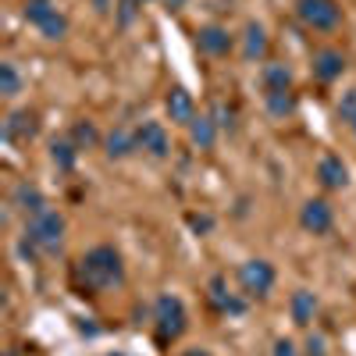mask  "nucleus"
I'll return each instance as SVG.
<instances>
[{"label": "nucleus", "mask_w": 356, "mask_h": 356, "mask_svg": "<svg viewBox=\"0 0 356 356\" xmlns=\"http://www.w3.org/2000/svg\"><path fill=\"white\" fill-rule=\"evenodd\" d=\"M18 89H22V75H18V68L11 61H4V65H0V93H4V97H18Z\"/></svg>", "instance_id": "24"}, {"label": "nucleus", "mask_w": 356, "mask_h": 356, "mask_svg": "<svg viewBox=\"0 0 356 356\" xmlns=\"http://www.w3.org/2000/svg\"><path fill=\"white\" fill-rule=\"evenodd\" d=\"M289 314H292V321L296 324H307L314 321V314H317V296L314 292H307V289H300V292H292V300H289Z\"/></svg>", "instance_id": "17"}, {"label": "nucleus", "mask_w": 356, "mask_h": 356, "mask_svg": "<svg viewBox=\"0 0 356 356\" xmlns=\"http://www.w3.org/2000/svg\"><path fill=\"white\" fill-rule=\"evenodd\" d=\"M40 33H43L47 40H54V43H57V40H65V36H68V18H65L61 11H57V15H54V18L40 29Z\"/></svg>", "instance_id": "25"}, {"label": "nucleus", "mask_w": 356, "mask_h": 356, "mask_svg": "<svg viewBox=\"0 0 356 356\" xmlns=\"http://www.w3.org/2000/svg\"><path fill=\"white\" fill-rule=\"evenodd\" d=\"M189 139L193 146H200V150H211V146L218 143V125H214V118L211 114H200L189 122Z\"/></svg>", "instance_id": "16"}, {"label": "nucleus", "mask_w": 356, "mask_h": 356, "mask_svg": "<svg viewBox=\"0 0 356 356\" xmlns=\"http://www.w3.org/2000/svg\"><path fill=\"white\" fill-rule=\"evenodd\" d=\"M15 207H18V211L25 214V218H33V214H40L43 211V207H47V200H43V193L36 189V186H29V182H22L18 189H15Z\"/></svg>", "instance_id": "18"}, {"label": "nucleus", "mask_w": 356, "mask_h": 356, "mask_svg": "<svg viewBox=\"0 0 356 356\" xmlns=\"http://www.w3.org/2000/svg\"><path fill=\"white\" fill-rule=\"evenodd\" d=\"M154 321H157V335H161L164 342L182 339V332L189 328V314H186V303L178 300V296H171V292L157 296V303H154Z\"/></svg>", "instance_id": "3"}, {"label": "nucleus", "mask_w": 356, "mask_h": 356, "mask_svg": "<svg viewBox=\"0 0 356 356\" xmlns=\"http://www.w3.org/2000/svg\"><path fill=\"white\" fill-rule=\"evenodd\" d=\"M139 150V136H136V129H129V125H114L111 132H107V139H104V154L111 157V161H125V157H132Z\"/></svg>", "instance_id": "7"}, {"label": "nucleus", "mask_w": 356, "mask_h": 356, "mask_svg": "<svg viewBox=\"0 0 356 356\" xmlns=\"http://www.w3.org/2000/svg\"><path fill=\"white\" fill-rule=\"evenodd\" d=\"M211 303H214L221 314H243V310H246V300H239L235 292H228V285H225L221 275L211 278Z\"/></svg>", "instance_id": "15"}, {"label": "nucleus", "mask_w": 356, "mask_h": 356, "mask_svg": "<svg viewBox=\"0 0 356 356\" xmlns=\"http://www.w3.org/2000/svg\"><path fill=\"white\" fill-rule=\"evenodd\" d=\"M211 118H214V125H218V129H232V125H235V122H232L235 111L225 107V104H214V114H211Z\"/></svg>", "instance_id": "27"}, {"label": "nucleus", "mask_w": 356, "mask_h": 356, "mask_svg": "<svg viewBox=\"0 0 356 356\" xmlns=\"http://www.w3.org/2000/svg\"><path fill=\"white\" fill-rule=\"evenodd\" d=\"M353 114H356V89H349V93L339 100V118L342 122H353Z\"/></svg>", "instance_id": "28"}, {"label": "nucleus", "mask_w": 356, "mask_h": 356, "mask_svg": "<svg viewBox=\"0 0 356 356\" xmlns=\"http://www.w3.org/2000/svg\"><path fill=\"white\" fill-rule=\"evenodd\" d=\"M264 54H267V33H264V25L250 22V25H246V43H243V57H246V61H260Z\"/></svg>", "instance_id": "19"}, {"label": "nucleus", "mask_w": 356, "mask_h": 356, "mask_svg": "<svg viewBox=\"0 0 356 356\" xmlns=\"http://www.w3.org/2000/svg\"><path fill=\"white\" fill-rule=\"evenodd\" d=\"M164 4H168V11H182L189 0H164Z\"/></svg>", "instance_id": "32"}, {"label": "nucleus", "mask_w": 356, "mask_h": 356, "mask_svg": "<svg viewBox=\"0 0 356 356\" xmlns=\"http://www.w3.org/2000/svg\"><path fill=\"white\" fill-rule=\"evenodd\" d=\"M22 15H25V22H29V25L43 29V25H47V22L57 15V4H54V0H25Z\"/></svg>", "instance_id": "20"}, {"label": "nucleus", "mask_w": 356, "mask_h": 356, "mask_svg": "<svg viewBox=\"0 0 356 356\" xmlns=\"http://www.w3.org/2000/svg\"><path fill=\"white\" fill-rule=\"evenodd\" d=\"M239 285L246 296H253V300H264L267 292L275 289V267L267 260H246L239 267Z\"/></svg>", "instance_id": "5"}, {"label": "nucleus", "mask_w": 356, "mask_h": 356, "mask_svg": "<svg viewBox=\"0 0 356 356\" xmlns=\"http://www.w3.org/2000/svg\"><path fill=\"white\" fill-rule=\"evenodd\" d=\"M317 178H321V186L324 189H346L349 186V168L339 154H328V157H321L317 164Z\"/></svg>", "instance_id": "9"}, {"label": "nucleus", "mask_w": 356, "mask_h": 356, "mask_svg": "<svg viewBox=\"0 0 356 356\" xmlns=\"http://www.w3.org/2000/svg\"><path fill=\"white\" fill-rule=\"evenodd\" d=\"M196 43H200L203 54H211V57L232 54V36H228V29H221V25H203L196 33Z\"/></svg>", "instance_id": "11"}, {"label": "nucleus", "mask_w": 356, "mask_h": 356, "mask_svg": "<svg viewBox=\"0 0 356 356\" xmlns=\"http://www.w3.org/2000/svg\"><path fill=\"white\" fill-rule=\"evenodd\" d=\"M349 125H353V136H356V114H353V122H349Z\"/></svg>", "instance_id": "34"}, {"label": "nucleus", "mask_w": 356, "mask_h": 356, "mask_svg": "<svg viewBox=\"0 0 356 356\" xmlns=\"http://www.w3.org/2000/svg\"><path fill=\"white\" fill-rule=\"evenodd\" d=\"M50 161L61 168V171H72L75 161H79V146H75L72 139H54V143H50Z\"/></svg>", "instance_id": "21"}, {"label": "nucleus", "mask_w": 356, "mask_h": 356, "mask_svg": "<svg viewBox=\"0 0 356 356\" xmlns=\"http://www.w3.org/2000/svg\"><path fill=\"white\" fill-rule=\"evenodd\" d=\"M25 239L33 243L43 257L61 253V243H65V218L57 214L54 207H43L40 214L25 218Z\"/></svg>", "instance_id": "2"}, {"label": "nucleus", "mask_w": 356, "mask_h": 356, "mask_svg": "<svg viewBox=\"0 0 356 356\" xmlns=\"http://www.w3.org/2000/svg\"><path fill=\"white\" fill-rule=\"evenodd\" d=\"M296 15H300L303 25L317 29V33H332L342 22V8L335 0H296Z\"/></svg>", "instance_id": "4"}, {"label": "nucleus", "mask_w": 356, "mask_h": 356, "mask_svg": "<svg viewBox=\"0 0 356 356\" xmlns=\"http://www.w3.org/2000/svg\"><path fill=\"white\" fill-rule=\"evenodd\" d=\"M307 356H324V339L321 335H310L307 339Z\"/></svg>", "instance_id": "29"}, {"label": "nucleus", "mask_w": 356, "mask_h": 356, "mask_svg": "<svg viewBox=\"0 0 356 356\" xmlns=\"http://www.w3.org/2000/svg\"><path fill=\"white\" fill-rule=\"evenodd\" d=\"M139 15V0H118V22L122 25H132Z\"/></svg>", "instance_id": "26"}, {"label": "nucleus", "mask_w": 356, "mask_h": 356, "mask_svg": "<svg viewBox=\"0 0 356 356\" xmlns=\"http://www.w3.org/2000/svg\"><path fill=\"white\" fill-rule=\"evenodd\" d=\"M136 136H139V150H146L150 157H168V150H171V139H168V132H164V125L161 122H143L139 129H136Z\"/></svg>", "instance_id": "8"}, {"label": "nucleus", "mask_w": 356, "mask_h": 356, "mask_svg": "<svg viewBox=\"0 0 356 356\" xmlns=\"http://www.w3.org/2000/svg\"><path fill=\"white\" fill-rule=\"evenodd\" d=\"M139 4H150V0H139Z\"/></svg>", "instance_id": "35"}, {"label": "nucleus", "mask_w": 356, "mask_h": 356, "mask_svg": "<svg viewBox=\"0 0 356 356\" xmlns=\"http://www.w3.org/2000/svg\"><path fill=\"white\" fill-rule=\"evenodd\" d=\"M189 221H193V228H200V232L211 228V218H189Z\"/></svg>", "instance_id": "31"}, {"label": "nucleus", "mask_w": 356, "mask_h": 356, "mask_svg": "<svg viewBox=\"0 0 356 356\" xmlns=\"http://www.w3.org/2000/svg\"><path fill=\"white\" fill-rule=\"evenodd\" d=\"M182 356H211V353H207V349H186Z\"/></svg>", "instance_id": "33"}, {"label": "nucleus", "mask_w": 356, "mask_h": 356, "mask_svg": "<svg viewBox=\"0 0 356 356\" xmlns=\"http://www.w3.org/2000/svg\"><path fill=\"white\" fill-rule=\"evenodd\" d=\"M72 143L79 146V150H93V146L100 143L97 125H93V122H75V129H72Z\"/></svg>", "instance_id": "23"}, {"label": "nucleus", "mask_w": 356, "mask_h": 356, "mask_svg": "<svg viewBox=\"0 0 356 356\" xmlns=\"http://www.w3.org/2000/svg\"><path fill=\"white\" fill-rule=\"evenodd\" d=\"M4 136H8L11 143L33 139V136H36V114H33V111H15L8 122H4Z\"/></svg>", "instance_id": "13"}, {"label": "nucleus", "mask_w": 356, "mask_h": 356, "mask_svg": "<svg viewBox=\"0 0 356 356\" xmlns=\"http://www.w3.org/2000/svg\"><path fill=\"white\" fill-rule=\"evenodd\" d=\"M260 82L267 93H285V89H292V68L285 61H267L260 72Z\"/></svg>", "instance_id": "12"}, {"label": "nucleus", "mask_w": 356, "mask_h": 356, "mask_svg": "<svg viewBox=\"0 0 356 356\" xmlns=\"http://www.w3.org/2000/svg\"><path fill=\"white\" fill-rule=\"evenodd\" d=\"M342 72H346V57H342L339 50H321V54L314 57V75H317L321 82H335Z\"/></svg>", "instance_id": "14"}, {"label": "nucleus", "mask_w": 356, "mask_h": 356, "mask_svg": "<svg viewBox=\"0 0 356 356\" xmlns=\"http://www.w3.org/2000/svg\"><path fill=\"white\" fill-rule=\"evenodd\" d=\"M275 356H296V342L278 339V342H275Z\"/></svg>", "instance_id": "30"}, {"label": "nucleus", "mask_w": 356, "mask_h": 356, "mask_svg": "<svg viewBox=\"0 0 356 356\" xmlns=\"http://www.w3.org/2000/svg\"><path fill=\"white\" fill-rule=\"evenodd\" d=\"M264 104H267V111H271V118H289L296 111L292 89H285V93H264Z\"/></svg>", "instance_id": "22"}, {"label": "nucleus", "mask_w": 356, "mask_h": 356, "mask_svg": "<svg viewBox=\"0 0 356 356\" xmlns=\"http://www.w3.org/2000/svg\"><path fill=\"white\" fill-rule=\"evenodd\" d=\"M300 225H303V232H310V235H324V232H332V225H335V211H332V203L328 200H307L303 203V211H300Z\"/></svg>", "instance_id": "6"}, {"label": "nucleus", "mask_w": 356, "mask_h": 356, "mask_svg": "<svg viewBox=\"0 0 356 356\" xmlns=\"http://www.w3.org/2000/svg\"><path fill=\"white\" fill-rule=\"evenodd\" d=\"M79 282L89 289V292H107L114 285L125 282V264H122V253L114 246H93L82 260H79Z\"/></svg>", "instance_id": "1"}, {"label": "nucleus", "mask_w": 356, "mask_h": 356, "mask_svg": "<svg viewBox=\"0 0 356 356\" xmlns=\"http://www.w3.org/2000/svg\"><path fill=\"white\" fill-rule=\"evenodd\" d=\"M164 107H168V118L178 122V125H189L196 118V100H193V93H186L182 86H175L171 93L164 97Z\"/></svg>", "instance_id": "10"}]
</instances>
